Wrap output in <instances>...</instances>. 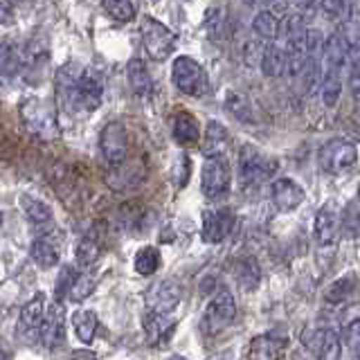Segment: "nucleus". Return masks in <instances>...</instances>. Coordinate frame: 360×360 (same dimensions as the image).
Listing matches in <instances>:
<instances>
[{
	"label": "nucleus",
	"instance_id": "obj_1",
	"mask_svg": "<svg viewBox=\"0 0 360 360\" xmlns=\"http://www.w3.org/2000/svg\"><path fill=\"white\" fill-rule=\"evenodd\" d=\"M349 61V43L342 27L335 30L324 43L322 56V101L326 108H333L342 93V68Z\"/></svg>",
	"mask_w": 360,
	"mask_h": 360
},
{
	"label": "nucleus",
	"instance_id": "obj_13",
	"mask_svg": "<svg viewBox=\"0 0 360 360\" xmlns=\"http://www.w3.org/2000/svg\"><path fill=\"white\" fill-rule=\"evenodd\" d=\"M342 230V212L338 210L335 202H326L320 207L318 217H315V239L320 245L335 243L338 234Z\"/></svg>",
	"mask_w": 360,
	"mask_h": 360
},
{
	"label": "nucleus",
	"instance_id": "obj_22",
	"mask_svg": "<svg viewBox=\"0 0 360 360\" xmlns=\"http://www.w3.org/2000/svg\"><path fill=\"white\" fill-rule=\"evenodd\" d=\"M232 275L236 279L243 290H255L259 286V279H262V273H259V264L255 262L252 257H243L236 259L232 266Z\"/></svg>",
	"mask_w": 360,
	"mask_h": 360
},
{
	"label": "nucleus",
	"instance_id": "obj_3",
	"mask_svg": "<svg viewBox=\"0 0 360 360\" xmlns=\"http://www.w3.org/2000/svg\"><path fill=\"white\" fill-rule=\"evenodd\" d=\"M172 82L183 95L202 97L207 93V72L191 56H178L172 65Z\"/></svg>",
	"mask_w": 360,
	"mask_h": 360
},
{
	"label": "nucleus",
	"instance_id": "obj_43",
	"mask_svg": "<svg viewBox=\"0 0 360 360\" xmlns=\"http://www.w3.org/2000/svg\"><path fill=\"white\" fill-rule=\"evenodd\" d=\"M169 360H187V358H183V356H172Z\"/></svg>",
	"mask_w": 360,
	"mask_h": 360
},
{
	"label": "nucleus",
	"instance_id": "obj_4",
	"mask_svg": "<svg viewBox=\"0 0 360 360\" xmlns=\"http://www.w3.org/2000/svg\"><path fill=\"white\" fill-rule=\"evenodd\" d=\"M140 32H142L144 50L153 61H165L167 56L174 52L176 37H174V32L167 25H162L160 20H155L153 16H144L140 22Z\"/></svg>",
	"mask_w": 360,
	"mask_h": 360
},
{
	"label": "nucleus",
	"instance_id": "obj_7",
	"mask_svg": "<svg viewBox=\"0 0 360 360\" xmlns=\"http://www.w3.org/2000/svg\"><path fill=\"white\" fill-rule=\"evenodd\" d=\"M236 318V302L230 290H219L214 295L205 309V315H202V331L205 333H221L223 329L234 322Z\"/></svg>",
	"mask_w": 360,
	"mask_h": 360
},
{
	"label": "nucleus",
	"instance_id": "obj_36",
	"mask_svg": "<svg viewBox=\"0 0 360 360\" xmlns=\"http://www.w3.org/2000/svg\"><path fill=\"white\" fill-rule=\"evenodd\" d=\"M93 290H95V279L90 277V275H86V273H79L77 279H75V284H72V288L68 290V300L84 302Z\"/></svg>",
	"mask_w": 360,
	"mask_h": 360
},
{
	"label": "nucleus",
	"instance_id": "obj_16",
	"mask_svg": "<svg viewBox=\"0 0 360 360\" xmlns=\"http://www.w3.org/2000/svg\"><path fill=\"white\" fill-rule=\"evenodd\" d=\"M234 217L228 210H205L202 212V239L207 243H221L232 232Z\"/></svg>",
	"mask_w": 360,
	"mask_h": 360
},
{
	"label": "nucleus",
	"instance_id": "obj_30",
	"mask_svg": "<svg viewBox=\"0 0 360 360\" xmlns=\"http://www.w3.org/2000/svg\"><path fill=\"white\" fill-rule=\"evenodd\" d=\"M225 106H228V110L236 120H241V122H252L255 120L250 101H248L241 93H236V90H228V95H225Z\"/></svg>",
	"mask_w": 360,
	"mask_h": 360
},
{
	"label": "nucleus",
	"instance_id": "obj_23",
	"mask_svg": "<svg viewBox=\"0 0 360 360\" xmlns=\"http://www.w3.org/2000/svg\"><path fill=\"white\" fill-rule=\"evenodd\" d=\"M262 70L266 77L275 79L286 72V50L281 43H268L262 54Z\"/></svg>",
	"mask_w": 360,
	"mask_h": 360
},
{
	"label": "nucleus",
	"instance_id": "obj_5",
	"mask_svg": "<svg viewBox=\"0 0 360 360\" xmlns=\"http://www.w3.org/2000/svg\"><path fill=\"white\" fill-rule=\"evenodd\" d=\"M68 99H70V106L79 112H93L101 104V95H104V84H101V77L95 70H86L79 77V82L65 90Z\"/></svg>",
	"mask_w": 360,
	"mask_h": 360
},
{
	"label": "nucleus",
	"instance_id": "obj_20",
	"mask_svg": "<svg viewBox=\"0 0 360 360\" xmlns=\"http://www.w3.org/2000/svg\"><path fill=\"white\" fill-rule=\"evenodd\" d=\"M284 354V340L277 335L262 333L250 342V360H281Z\"/></svg>",
	"mask_w": 360,
	"mask_h": 360
},
{
	"label": "nucleus",
	"instance_id": "obj_39",
	"mask_svg": "<svg viewBox=\"0 0 360 360\" xmlns=\"http://www.w3.org/2000/svg\"><path fill=\"white\" fill-rule=\"evenodd\" d=\"M347 347L352 349V354L360 360V320L347 326Z\"/></svg>",
	"mask_w": 360,
	"mask_h": 360
},
{
	"label": "nucleus",
	"instance_id": "obj_2",
	"mask_svg": "<svg viewBox=\"0 0 360 360\" xmlns=\"http://www.w3.org/2000/svg\"><path fill=\"white\" fill-rule=\"evenodd\" d=\"M277 174V162L273 158L257 151L255 146L245 144L239 153V180L243 187H257Z\"/></svg>",
	"mask_w": 360,
	"mask_h": 360
},
{
	"label": "nucleus",
	"instance_id": "obj_10",
	"mask_svg": "<svg viewBox=\"0 0 360 360\" xmlns=\"http://www.w3.org/2000/svg\"><path fill=\"white\" fill-rule=\"evenodd\" d=\"M183 297V286L176 279H160L151 284L144 292V302L149 307V313H162L169 315Z\"/></svg>",
	"mask_w": 360,
	"mask_h": 360
},
{
	"label": "nucleus",
	"instance_id": "obj_17",
	"mask_svg": "<svg viewBox=\"0 0 360 360\" xmlns=\"http://www.w3.org/2000/svg\"><path fill=\"white\" fill-rule=\"evenodd\" d=\"M22 120H25L30 131L39 133V135H52L54 127H56L50 108L39 99H30L22 104Z\"/></svg>",
	"mask_w": 360,
	"mask_h": 360
},
{
	"label": "nucleus",
	"instance_id": "obj_9",
	"mask_svg": "<svg viewBox=\"0 0 360 360\" xmlns=\"http://www.w3.org/2000/svg\"><path fill=\"white\" fill-rule=\"evenodd\" d=\"M324 39L318 30H309L307 37V63L302 72L304 93L313 95L318 86H322V56H324Z\"/></svg>",
	"mask_w": 360,
	"mask_h": 360
},
{
	"label": "nucleus",
	"instance_id": "obj_19",
	"mask_svg": "<svg viewBox=\"0 0 360 360\" xmlns=\"http://www.w3.org/2000/svg\"><path fill=\"white\" fill-rule=\"evenodd\" d=\"M174 326L176 320L169 318V315L162 313H149L144 318V333H146V340L151 345H165L169 340V335L174 333Z\"/></svg>",
	"mask_w": 360,
	"mask_h": 360
},
{
	"label": "nucleus",
	"instance_id": "obj_26",
	"mask_svg": "<svg viewBox=\"0 0 360 360\" xmlns=\"http://www.w3.org/2000/svg\"><path fill=\"white\" fill-rule=\"evenodd\" d=\"M252 30L259 39H264L268 43H275L279 39V32H281V22L279 18L275 16V11H270V9H264V11H259V14L255 16L252 20Z\"/></svg>",
	"mask_w": 360,
	"mask_h": 360
},
{
	"label": "nucleus",
	"instance_id": "obj_34",
	"mask_svg": "<svg viewBox=\"0 0 360 360\" xmlns=\"http://www.w3.org/2000/svg\"><path fill=\"white\" fill-rule=\"evenodd\" d=\"M99 243L95 239H90V236H84L82 241H79L77 245V264L79 266H84V268H90L93 264H97V259H99Z\"/></svg>",
	"mask_w": 360,
	"mask_h": 360
},
{
	"label": "nucleus",
	"instance_id": "obj_33",
	"mask_svg": "<svg viewBox=\"0 0 360 360\" xmlns=\"http://www.w3.org/2000/svg\"><path fill=\"white\" fill-rule=\"evenodd\" d=\"M18 65H20V50H18V45L5 41L3 48H0V68H3V75L11 77L14 72H18Z\"/></svg>",
	"mask_w": 360,
	"mask_h": 360
},
{
	"label": "nucleus",
	"instance_id": "obj_32",
	"mask_svg": "<svg viewBox=\"0 0 360 360\" xmlns=\"http://www.w3.org/2000/svg\"><path fill=\"white\" fill-rule=\"evenodd\" d=\"M101 9L106 11L110 18H115L117 22H129L135 18V5L129 0H104Z\"/></svg>",
	"mask_w": 360,
	"mask_h": 360
},
{
	"label": "nucleus",
	"instance_id": "obj_25",
	"mask_svg": "<svg viewBox=\"0 0 360 360\" xmlns=\"http://www.w3.org/2000/svg\"><path fill=\"white\" fill-rule=\"evenodd\" d=\"M225 142H228V131H225L221 122L212 120L207 124L205 140H202V153H205V158H219L223 155Z\"/></svg>",
	"mask_w": 360,
	"mask_h": 360
},
{
	"label": "nucleus",
	"instance_id": "obj_41",
	"mask_svg": "<svg viewBox=\"0 0 360 360\" xmlns=\"http://www.w3.org/2000/svg\"><path fill=\"white\" fill-rule=\"evenodd\" d=\"M70 360H97V356L93 352H86V349H82V352H72Z\"/></svg>",
	"mask_w": 360,
	"mask_h": 360
},
{
	"label": "nucleus",
	"instance_id": "obj_18",
	"mask_svg": "<svg viewBox=\"0 0 360 360\" xmlns=\"http://www.w3.org/2000/svg\"><path fill=\"white\" fill-rule=\"evenodd\" d=\"M174 140L180 146H194L200 140V127H198V120L189 112L180 110L174 115Z\"/></svg>",
	"mask_w": 360,
	"mask_h": 360
},
{
	"label": "nucleus",
	"instance_id": "obj_28",
	"mask_svg": "<svg viewBox=\"0 0 360 360\" xmlns=\"http://www.w3.org/2000/svg\"><path fill=\"white\" fill-rule=\"evenodd\" d=\"M30 257H32V262L41 268H52L59 264V250H56L54 243L45 239H37L30 245Z\"/></svg>",
	"mask_w": 360,
	"mask_h": 360
},
{
	"label": "nucleus",
	"instance_id": "obj_14",
	"mask_svg": "<svg viewBox=\"0 0 360 360\" xmlns=\"http://www.w3.org/2000/svg\"><path fill=\"white\" fill-rule=\"evenodd\" d=\"M41 342L48 349L61 347L65 340V309L61 302H54L52 307H48V315L41 326Z\"/></svg>",
	"mask_w": 360,
	"mask_h": 360
},
{
	"label": "nucleus",
	"instance_id": "obj_12",
	"mask_svg": "<svg viewBox=\"0 0 360 360\" xmlns=\"http://www.w3.org/2000/svg\"><path fill=\"white\" fill-rule=\"evenodd\" d=\"M302 342L318 360H340L342 345L333 329H311L304 331Z\"/></svg>",
	"mask_w": 360,
	"mask_h": 360
},
{
	"label": "nucleus",
	"instance_id": "obj_24",
	"mask_svg": "<svg viewBox=\"0 0 360 360\" xmlns=\"http://www.w3.org/2000/svg\"><path fill=\"white\" fill-rule=\"evenodd\" d=\"M127 77H129V86H131V90H133V93L138 95V97H149V95H151L153 84H151V75H149V70H146L144 61L133 59V61L129 63V68H127Z\"/></svg>",
	"mask_w": 360,
	"mask_h": 360
},
{
	"label": "nucleus",
	"instance_id": "obj_40",
	"mask_svg": "<svg viewBox=\"0 0 360 360\" xmlns=\"http://www.w3.org/2000/svg\"><path fill=\"white\" fill-rule=\"evenodd\" d=\"M77 270H72L70 266H63V270H61V275H59V288H56V292L59 295H68V290L72 288V284H75V279H77Z\"/></svg>",
	"mask_w": 360,
	"mask_h": 360
},
{
	"label": "nucleus",
	"instance_id": "obj_15",
	"mask_svg": "<svg viewBox=\"0 0 360 360\" xmlns=\"http://www.w3.org/2000/svg\"><path fill=\"white\" fill-rule=\"evenodd\" d=\"M270 196H273L275 207L281 210V212L297 210L304 202V198H307L304 189L292 178H277V180H273V185H270Z\"/></svg>",
	"mask_w": 360,
	"mask_h": 360
},
{
	"label": "nucleus",
	"instance_id": "obj_29",
	"mask_svg": "<svg viewBox=\"0 0 360 360\" xmlns=\"http://www.w3.org/2000/svg\"><path fill=\"white\" fill-rule=\"evenodd\" d=\"M20 207H22V214H25L30 223L45 225V223L52 221V210L45 205L43 200H39V198L20 196Z\"/></svg>",
	"mask_w": 360,
	"mask_h": 360
},
{
	"label": "nucleus",
	"instance_id": "obj_42",
	"mask_svg": "<svg viewBox=\"0 0 360 360\" xmlns=\"http://www.w3.org/2000/svg\"><path fill=\"white\" fill-rule=\"evenodd\" d=\"M9 16H11V5L9 3H0V20L7 22Z\"/></svg>",
	"mask_w": 360,
	"mask_h": 360
},
{
	"label": "nucleus",
	"instance_id": "obj_8",
	"mask_svg": "<svg viewBox=\"0 0 360 360\" xmlns=\"http://www.w3.org/2000/svg\"><path fill=\"white\" fill-rule=\"evenodd\" d=\"M200 189L212 200H219L230 191V165L225 158H205L200 172Z\"/></svg>",
	"mask_w": 360,
	"mask_h": 360
},
{
	"label": "nucleus",
	"instance_id": "obj_37",
	"mask_svg": "<svg viewBox=\"0 0 360 360\" xmlns=\"http://www.w3.org/2000/svg\"><path fill=\"white\" fill-rule=\"evenodd\" d=\"M342 230L349 236H360V200L349 202L342 212Z\"/></svg>",
	"mask_w": 360,
	"mask_h": 360
},
{
	"label": "nucleus",
	"instance_id": "obj_27",
	"mask_svg": "<svg viewBox=\"0 0 360 360\" xmlns=\"http://www.w3.org/2000/svg\"><path fill=\"white\" fill-rule=\"evenodd\" d=\"M72 326H75V333L82 342L90 345L95 340V333H97V326H99V320H97V313L95 311H88V309H82L72 315Z\"/></svg>",
	"mask_w": 360,
	"mask_h": 360
},
{
	"label": "nucleus",
	"instance_id": "obj_6",
	"mask_svg": "<svg viewBox=\"0 0 360 360\" xmlns=\"http://www.w3.org/2000/svg\"><path fill=\"white\" fill-rule=\"evenodd\" d=\"M318 162L326 174H345L358 162V149L349 140H329L320 149Z\"/></svg>",
	"mask_w": 360,
	"mask_h": 360
},
{
	"label": "nucleus",
	"instance_id": "obj_35",
	"mask_svg": "<svg viewBox=\"0 0 360 360\" xmlns=\"http://www.w3.org/2000/svg\"><path fill=\"white\" fill-rule=\"evenodd\" d=\"M354 290V277H345V279H338L333 284L326 288L324 292V300L329 304H342Z\"/></svg>",
	"mask_w": 360,
	"mask_h": 360
},
{
	"label": "nucleus",
	"instance_id": "obj_11",
	"mask_svg": "<svg viewBox=\"0 0 360 360\" xmlns=\"http://www.w3.org/2000/svg\"><path fill=\"white\" fill-rule=\"evenodd\" d=\"M99 151L104 155V160L108 165L120 167L127 160L129 153V133L122 127L120 122H110L106 124L99 133Z\"/></svg>",
	"mask_w": 360,
	"mask_h": 360
},
{
	"label": "nucleus",
	"instance_id": "obj_21",
	"mask_svg": "<svg viewBox=\"0 0 360 360\" xmlns=\"http://www.w3.org/2000/svg\"><path fill=\"white\" fill-rule=\"evenodd\" d=\"M45 315H48V309H45V297L39 295L32 297L25 307L20 309V324L25 331H39L41 333V326L45 322Z\"/></svg>",
	"mask_w": 360,
	"mask_h": 360
},
{
	"label": "nucleus",
	"instance_id": "obj_44",
	"mask_svg": "<svg viewBox=\"0 0 360 360\" xmlns=\"http://www.w3.org/2000/svg\"><path fill=\"white\" fill-rule=\"evenodd\" d=\"M358 200H360V189H358Z\"/></svg>",
	"mask_w": 360,
	"mask_h": 360
},
{
	"label": "nucleus",
	"instance_id": "obj_31",
	"mask_svg": "<svg viewBox=\"0 0 360 360\" xmlns=\"http://www.w3.org/2000/svg\"><path fill=\"white\" fill-rule=\"evenodd\" d=\"M158 266H160V252H158L153 245H146L135 255V270H138L140 275H144V277L153 275Z\"/></svg>",
	"mask_w": 360,
	"mask_h": 360
},
{
	"label": "nucleus",
	"instance_id": "obj_38",
	"mask_svg": "<svg viewBox=\"0 0 360 360\" xmlns=\"http://www.w3.org/2000/svg\"><path fill=\"white\" fill-rule=\"evenodd\" d=\"M320 11L331 20H340V18H349V11H352V7H349L347 3H338V0H329V3H322L318 5Z\"/></svg>",
	"mask_w": 360,
	"mask_h": 360
}]
</instances>
